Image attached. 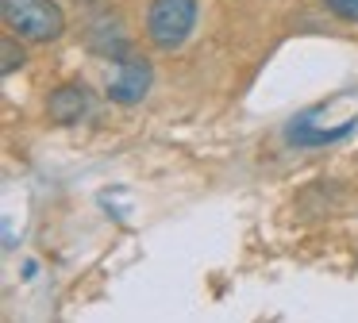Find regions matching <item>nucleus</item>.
<instances>
[{"mask_svg":"<svg viewBox=\"0 0 358 323\" xmlns=\"http://www.w3.org/2000/svg\"><path fill=\"white\" fill-rule=\"evenodd\" d=\"M0 15L12 35L27 43H50L66 31V15L55 0H0Z\"/></svg>","mask_w":358,"mask_h":323,"instance_id":"1","label":"nucleus"},{"mask_svg":"<svg viewBox=\"0 0 358 323\" xmlns=\"http://www.w3.org/2000/svg\"><path fill=\"white\" fill-rule=\"evenodd\" d=\"M196 27V0H150L147 35L158 50H178Z\"/></svg>","mask_w":358,"mask_h":323,"instance_id":"2","label":"nucleus"},{"mask_svg":"<svg viewBox=\"0 0 358 323\" xmlns=\"http://www.w3.org/2000/svg\"><path fill=\"white\" fill-rule=\"evenodd\" d=\"M116 66H120V73H116V81L108 85V96L116 100V104H139L150 89V77H155L150 73V62L127 50Z\"/></svg>","mask_w":358,"mask_h":323,"instance_id":"3","label":"nucleus"},{"mask_svg":"<svg viewBox=\"0 0 358 323\" xmlns=\"http://www.w3.org/2000/svg\"><path fill=\"white\" fill-rule=\"evenodd\" d=\"M85 43H89V50H93V54H101V58H112V62H120L127 50H131V46H127L124 23H120V15H112V12L96 15V20L89 23Z\"/></svg>","mask_w":358,"mask_h":323,"instance_id":"4","label":"nucleus"},{"mask_svg":"<svg viewBox=\"0 0 358 323\" xmlns=\"http://www.w3.org/2000/svg\"><path fill=\"white\" fill-rule=\"evenodd\" d=\"M350 131H355V120L320 131V127H312V112H304V115H296V120L285 127V143L296 146V150H308V146H331V143H339V138H347Z\"/></svg>","mask_w":358,"mask_h":323,"instance_id":"5","label":"nucleus"},{"mask_svg":"<svg viewBox=\"0 0 358 323\" xmlns=\"http://www.w3.org/2000/svg\"><path fill=\"white\" fill-rule=\"evenodd\" d=\"M89 108H93V96H89L85 85H62L47 100V112L55 123H81L89 115Z\"/></svg>","mask_w":358,"mask_h":323,"instance_id":"6","label":"nucleus"},{"mask_svg":"<svg viewBox=\"0 0 358 323\" xmlns=\"http://www.w3.org/2000/svg\"><path fill=\"white\" fill-rule=\"evenodd\" d=\"M0 54H4V62H0L4 73H16V66H24V50L16 46V38H4V43H0Z\"/></svg>","mask_w":358,"mask_h":323,"instance_id":"7","label":"nucleus"},{"mask_svg":"<svg viewBox=\"0 0 358 323\" xmlns=\"http://www.w3.org/2000/svg\"><path fill=\"white\" fill-rule=\"evenodd\" d=\"M324 8H327L331 15H339V20L358 23V0H324Z\"/></svg>","mask_w":358,"mask_h":323,"instance_id":"8","label":"nucleus"},{"mask_svg":"<svg viewBox=\"0 0 358 323\" xmlns=\"http://www.w3.org/2000/svg\"><path fill=\"white\" fill-rule=\"evenodd\" d=\"M78 4H96V0H78Z\"/></svg>","mask_w":358,"mask_h":323,"instance_id":"9","label":"nucleus"}]
</instances>
